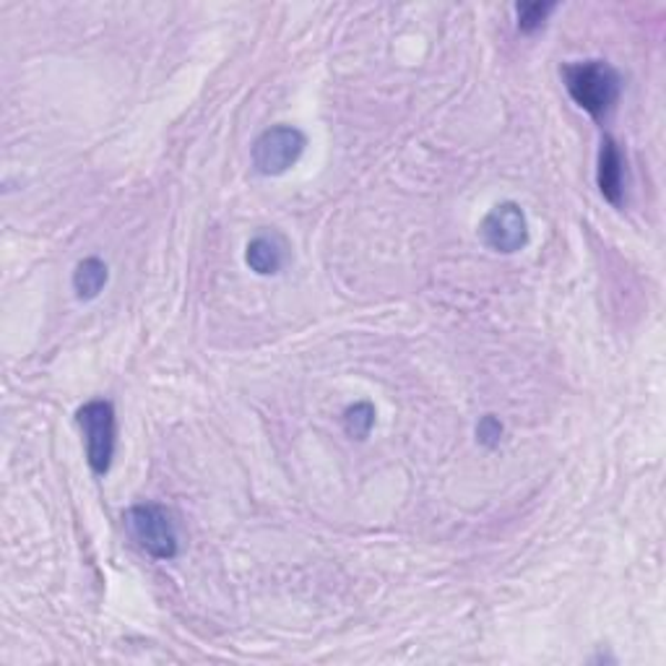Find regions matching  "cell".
<instances>
[{"mask_svg":"<svg viewBox=\"0 0 666 666\" xmlns=\"http://www.w3.org/2000/svg\"><path fill=\"white\" fill-rule=\"evenodd\" d=\"M245 263L259 276L279 274L286 263V248L282 238H276V234H259V238L250 240L245 248Z\"/></svg>","mask_w":666,"mask_h":666,"instance_id":"7","label":"cell"},{"mask_svg":"<svg viewBox=\"0 0 666 666\" xmlns=\"http://www.w3.org/2000/svg\"><path fill=\"white\" fill-rule=\"evenodd\" d=\"M307 147L305 133L294 125H274L253 143V167L266 178H279L300 162Z\"/></svg>","mask_w":666,"mask_h":666,"instance_id":"4","label":"cell"},{"mask_svg":"<svg viewBox=\"0 0 666 666\" xmlns=\"http://www.w3.org/2000/svg\"><path fill=\"white\" fill-rule=\"evenodd\" d=\"M552 11H555V3H521V6H516L518 29L524 34L539 32Z\"/></svg>","mask_w":666,"mask_h":666,"instance_id":"10","label":"cell"},{"mask_svg":"<svg viewBox=\"0 0 666 666\" xmlns=\"http://www.w3.org/2000/svg\"><path fill=\"white\" fill-rule=\"evenodd\" d=\"M125 526L139 547L154 559L178 557V532L172 516L162 505L143 503L125 513Z\"/></svg>","mask_w":666,"mask_h":666,"instance_id":"3","label":"cell"},{"mask_svg":"<svg viewBox=\"0 0 666 666\" xmlns=\"http://www.w3.org/2000/svg\"><path fill=\"white\" fill-rule=\"evenodd\" d=\"M476 441H480L484 448H497L500 441H503V422L497 416H482V422L476 425Z\"/></svg>","mask_w":666,"mask_h":666,"instance_id":"11","label":"cell"},{"mask_svg":"<svg viewBox=\"0 0 666 666\" xmlns=\"http://www.w3.org/2000/svg\"><path fill=\"white\" fill-rule=\"evenodd\" d=\"M596 183L604 199L612 206H623L625 195V159L619 151V143L612 135H604L599 149V167H596Z\"/></svg>","mask_w":666,"mask_h":666,"instance_id":"6","label":"cell"},{"mask_svg":"<svg viewBox=\"0 0 666 666\" xmlns=\"http://www.w3.org/2000/svg\"><path fill=\"white\" fill-rule=\"evenodd\" d=\"M75 422H79L83 443H87L89 466H92V472L97 476H104L112 466V456H115V441H118L115 406L104 398H94L75 412Z\"/></svg>","mask_w":666,"mask_h":666,"instance_id":"2","label":"cell"},{"mask_svg":"<svg viewBox=\"0 0 666 666\" xmlns=\"http://www.w3.org/2000/svg\"><path fill=\"white\" fill-rule=\"evenodd\" d=\"M480 232L484 245L495 250V253H503V255L518 253V250H524L528 242V222L524 209L513 201L497 203V206L484 216Z\"/></svg>","mask_w":666,"mask_h":666,"instance_id":"5","label":"cell"},{"mask_svg":"<svg viewBox=\"0 0 666 666\" xmlns=\"http://www.w3.org/2000/svg\"><path fill=\"white\" fill-rule=\"evenodd\" d=\"M108 279H110L108 263H104L102 259H94V255L92 259H83L73 271L75 297L83 302L97 300L100 297V292L104 290V284H108Z\"/></svg>","mask_w":666,"mask_h":666,"instance_id":"8","label":"cell"},{"mask_svg":"<svg viewBox=\"0 0 666 666\" xmlns=\"http://www.w3.org/2000/svg\"><path fill=\"white\" fill-rule=\"evenodd\" d=\"M563 81L571 100L594 120H604L619 100V73L604 60H578L563 68Z\"/></svg>","mask_w":666,"mask_h":666,"instance_id":"1","label":"cell"},{"mask_svg":"<svg viewBox=\"0 0 666 666\" xmlns=\"http://www.w3.org/2000/svg\"><path fill=\"white\" fill-rule=\"evenodd\" d=\"M375 427V406L370 401H357V404L344 408V433L352 441H365Z\"/></svg>","mask_w":666,"mask_h":666,"instance_id":"9","label":"cell"}]
</instances>
